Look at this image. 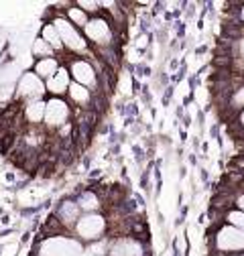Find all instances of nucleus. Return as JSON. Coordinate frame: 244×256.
I'll list each match as a JSON object with an SVG mask.
<instances>
[{
	"instance_id": "ddd939ff",
	"label": "nucleus",
	"mask_w": 244,
	"mask_h": 256,
	"mask_svg": "<svg viewBox=\"0 0 244 256\" xmlns=\"http://www.w3.org/2000/svg\"><path fill=\"white\" fill-rule=\"evenodd\" d=\"M78 206H80L82 210H86L88 214H94V210H98L100 202H98V198H96L94 194H90V191H86V194H82V196H80Z\"/></svg>"
},
{
	"instance_id": "5701e85b",
	"label": "nucleus",
	"mask_w": 244,
	"mask_h": 256,
	"mask_svg": "<svg viewBox=\"0 0 244 256\" xmlns=\"http://www.w3.org/2000/svg\"><path fill=\"white\" fill-rule=\"evenodd\" d=\"M238 53H240V57L244 59V39L238 41Z\"/></svg>"
},
{
	"instance_id": "2eb2a0df",
	"label": "nucleus",
	"mask_w": 244,
	"mask_h": 256,
	"mask_svg": "<svg viewBox=\"0 0 244 256\" xmlns=\"http://www.w3.org/2000/svg\"><path fill=\"white\" fill-rule=\"evenodd\" d=\"M43 41L49 43L53 49H61V47H64V43H61V39H59L57 28H55L53 24H47V26L43 28Z\"/></svg>"
},
{
	"instance_id": "9d476101",
	"label": "nucleus",
	"mask_w": 244,
	"mask_h": 256,
	"mask_svg": "<svg viewBox=\"0 0 244 256\" xmlns=\"http://www.w3.org/2000/svg\"><path fill=\"white\" fill-rule=\"evenodd\" d=\"M47 90L51 92V94H64V92H68L70 90V72L68 70H59L53 78H49V82H47Z\"/></svg>"
},
{
	"instance_id": "423d86ee",
	"label": "nucleus",
	"mask_w": 244,
	"mask_h": 256,
	"mask_svg": "<svg viewBox=\"0 0 244 256\" xmlns=\"http://www.w3.org/2000/svg\"><path fill=\"white\" fill-rule=\"evenodd\" d=\"M110 256H144V246L134 238H120L112 242Z\"/></svg>"
},
{
	"instance_id": "aec40b11",
	"label": "nucleus",
	"mask_w": 244,
	"mask_h": 256,
	"mask_svg": "<svg viewBox=\"0 0 244 256\" xmlns=\"http://www.w3.org/2000/svg\"><path fill=\"white\" fill-rule=\"evenodd\" d=\"M68 14L74 20V24H78V26H86L88 24V16H86V12L82 8H70Z\"/></svg>"
},
{
	"instance_id": "6e6552de",
	"label": "nucleus",
	"mask_w": 244,
	"mask_h": 256,
	"mask_svg": "<svg viewBox=\"0 0 244 256\" xmlns=\"http://www.w3.org/2000/svg\"><path fill=\"white\" fill-rule=\"evenodd\" d=\"M43 92H45V88H43L41 78L37 74H24L20 78V82H18V94L24 96V98L37 100V98H41V96H43Z\"/></svg>"
},
{
	"instance_id": "dca6fc26",
	"label": "nucleus",
	"mask_w": 244,
	"mask_h": 256,
	"mask_svg": "<svg viewBox=\"0 0 244 256\" xmlns=\"http://www.w3.org/2000/svg\"><path fill=\"white\" fill-rule=\"evenodd\" d=\"M78 212H80V206L74 204V202H66L64 206H61V218H64V222L72 224L74 220H78Z\"/></svg>"
},
{
	"instance_id": "4be33fe9",
	"label": "nucleus",
	"mask_w": 244,
	"mask_h": 256,
	"mask_svg": "<svg viewBox=\"0 0 244 256\" xmlns=\"http://www.w3.org/2000/svg\"><path fill=\"white\" fill-rule=\"evenodd\" d=\"M236 206H238V210H240V212H244V194H242V196H238Z\"/></svg>"
},
{
	"instance_id": "bb28decb",
	"label": "nucleus",
	"mask_w": 244,
	"mask_h": 256,
	"mask_svg": "<svg viewBox=\"0 0 244 256\" xmlns=\"http://www.w3.org/2000/svg\"><path fill=\"white\" fill-rule=\"evenodd\" d=\"M230 256H244V254H230Z\"/></svg>"
},
{
	"instance_id": "412c9836",
	"label": "nucleus",
	"mask_w": 244,
	"mask_h": 256,
	"mask_svg": "<svg viewBox=\"0 0 244 256\" xmlns=\"http://www.w3.org/2000/svg\"><path fill=\"white\" fill-rule=\"evenodd\" d=\"M98 2H86V0H82L80 2V8H84V10H90V12H94V10H98Z\"/></svg>"
},
{
	"instance_id": "b1692460",
	"label": "nucleus",
	"mask_w": 244,
	"mask_h": 256,
	"mask_svg": "<svg viewBox=\"0 0 244 256\" xmlns=\"http://www.w3.org/2000/svg\"><path fill=\"white\" fill-rule=\"evenodd\" d=\"M238 124H240V128L244 130V110H240V114H238Z\"/></svg>"
},
{
	"instance_id": "f03ea898",
	"label": "nucleus",
	"mask_w": 244,
	"mask_h": 256,
	"mask_svg": "<svg viewBox=\"0 0 244 256\" xmlns=\"http://www.w3.org/2000/svg\"><path fill=\"white\" fill-rule=\"evenodd\" d=\"M216 248L226 254H234L244 250V230L234 228V226H224L216 234Z\"/></svg>"
},
{
	"instance_id": "a211bd4d",
	"label": "nucleus",
	"mask_w": 244,
	"mask_h": 256,
	"mask_svg": "<svg viewBox=\"0 0 244 256\" xmlns=\"http://www.w3.org/2000/svg\"><path fill=\"white\" fill-rule=\"evenodd\" d=\"M230 106L234 110H244V86H240L238 90H234L232 98H230Z\"/></svg>"
},
{
	"instance_id": "a878e982",
	"label": "nucleus",
	"mask_w": 244,
	"mask_h": 256,
	"mask_svg": "<svg viewBox=\"0 0 244 256\" xmlns=\"http://www.w3.org/2000/svg\"><path fill=\"white\" fill-rule=\"evenodd\" d=\"M84 256H102V254H84Z\"/></svg>"
},
{
	"instance_id": "f3484780",
	"label": "nucleus",
	"mask_w": 244,
	"mask_h": 256,
	"mask_svg": "<svg viewBox=\"0 0 244 256\" xmlns=\"http://www.w3.org/2000/svg\"><path fill=\"white\" fill-rule=\"evenodd\" d=\"M226 220L230 222V226L244 230V212H240V210H236V212H228V214H226Z\"/></svg>"
},
{
	"instance_id": "0eeeda50",
	"label": "nucleus",
	"mask_w": 244,
	"mask_h": 256,
	"mask_svg": "<svg viewBox=\"0 0 244 256\" xmlns=\"http://www.w3.org/2000/svg\"><path fill=\"white\" fill-rule=\"evenodd\" d=\"M70 116V108L64 100H51L45 104V122L49 126H61Z\"/></svg>"
},
{
	"instance_id": "1a4fd4ad",
	"label": "nucleus",
	"mask_w": 244,
	"mask_h": 256,
	"mask_svg": "<svg viewBox=\"0 0 244 256\" xmlns=\"http://www.w3.org/2000/svg\"><path fill=\"white\" fill-rule=\"evenodd\" d=\"M72 74L76 78V84L84 88H94L96 86V72L88 61H74L72 63Z\"/></svg>"
},
{
	"instance_id": "f8f14e48",
	"label": "nucleus",
	"mask_w": 244,
	"mask_h": 256,
	"mask_svg": "<svg viewBox=\"0 0 244 256\" xmlns=\"http://www.w3.org/2000/svg\"><path fill=\"white\" fill-rule=\"evenodd\" d=\"M70 96H72V100L78 102V104H88L90 102V90L80 86V84H72L70 86Z\"/></svg>"
},
{
	"instance_id": "9b49d317",
	"label": "nucleus",
	"mask_w": 244,
	"mask_h": 256,
	"mask_svg": "<svg viewBox=\"0 0 244 256\" xmlns=\"http://www.w3.org/2000/svg\"><path fill=\"white\" fill-rule=\"evenodd\" d=\"M35 72H37V76H39V78H53V76L59 72V68H57V61H55V59H51V57L41 59V61L37 63Z\"/></svg>"
},
{
	"instance_id": "39448f33",
	"label": "nucleus",
	"mask_w": 244,
	"mask_h": 256,
	"mask_svg": "<svg viewBox=\"0 0 244 256\" xmlns=\"http://www.w3.org/2000/svg\"><path fill=\"white\" fill-rule=\"evenodd\" d=\"M84 28H86L88 39L94 41L96 45L104 47V45L112 43V28H110L108 20H104V18H92V20H88V24Z\"/></svg>"
},
{
	"instance_id": "7ed1b4c3",
	"label": "nucleus",
	"mask_w": 244,
	"mask_h": 256,
	"mask_svg": "<svg viewBox=\"0 0 244 256\" xmlns=\"http://www.w3.org/2000/svg\"><path fill=\"white\" fill-rule=\"evenodd\" d=\"M78 234L84 240H96L104 234L106 230V220L100 214H86L84 218L78 220Z\"/></svg>"
},
{
	"instance_id": "f257e3e1",
	"label": "nucleus",
	"mask_w": 244,
	"mask_h": 256,
	"mask_svg": "<svg viewBox=\"0 0 244 256\" xmlns=\"http://www.w3.org/2000/svg\"><path fill=\"white\" fill-rule=\"evenodd\" d=\"M39 256H84V248L78 240L57 236V238H49L41 244Z\"/></svg>"
},
{
	"instance_id": "4468645a",
	"label": "nucleus",
	"mask_w": 244,
	"mask_h": 256,
	"mask_svg": "<svg viewBox=\"0 0 244 256\" xmlns=\"http://www.w3.org/2000/svg\"><path fill=\"white\" fill-rule=\"evenodd\" d=\"M26 118L30 122H41V118H45V104L35 100L26 106Z\"/></svg>"
},
{
	"instance_id": "20e7f679",
	"label": "nucleus",
	"mask_w": 244,
	"mask_h": 256,
	"mask_svg": "<svg viewBox=\"0 0 244 256\" xmlns=\"http://www.w3.org/2000/svg\"><path fill=\"white\" fill-rule=\"evenodd\" d=\"M53 26L57 28L61 43H64L68 49H72V51H86V41H84V37L78 33L76 26H74L70 20L57 18V20L53 22Z\"/></svg>"
},
{
	"instance_id": "393cba45",
	"label": "nucleus",
	"mask_w": 244,
	"mask_h": 256,
	"mask_svg": "<svg viewBox=\"0 0 244 256\" xmlns=\"http://www.w3.org/2000/svg\"><path fill=\"white\" fill-rule=\"evenodd\" d=\"M240 16H242V20H244V6H242V10H240Z\"/></svg>"
},
{
	"instance_id": "6ab92c4d",
	"label": "nucleus",
	"mask_w": 244,
	"mask_h": 256,
	"mask_svg": "<svg viewBox=\"0 0 244 256\" xmlns=\"http://www.w3.org/2000/svg\"><path fill=\"white\" fill-rule=\"evenodd\" d=\"M51 51H53V47H51L49 43H45L43 39H37V41H35V45H33V53H35L37 57H41V55H43V57L47 59V57L51 55Z\"/></svg>"
}]
</instances>
